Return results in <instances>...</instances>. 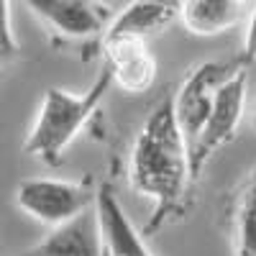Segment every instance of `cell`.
<instances>
[{
    "instance_id": "obj_2",
    "label": "cell",
    "mask_w": 256,
    "mask_h": 256,
    "mask_svg": "<svg viewBox=\"0 0 256 256\" xmlns=\"http://www.w3.org/2000/svg\"><path fill=\"white\" fill-rule=\"evenodd\" d=\"M110 84H113L110 72L102 67L95 82L80 95L70 90H59V88L46 90L38 118L24 144L26 154L44 162L46 166H59L67 146L77 138V134L98 113L105 92L110 90Z\"/></svg>"
},
{
    "instance_id": "obj_15",
    "label": "cell",
    "mask_w": 256,
    "mask_h": 256,
    "mask_svg": "<svg viewBox=\"0 0 256 256\" xmlns=\"http://www.w3.org/2000/svg\"><path fill=\"white\" fill-rule=\"evenodd\" d=\"M254 128H256V110H254Z\"/></svg>"
},
{
    "instance_id": "obj_4",
    "label": "cell",
    "mask_w": 256,
    "mask_h": 256,
    "mask_svg": "<svg viewBox=\"0 0 256 256\" xmlns=\"http://www.w3.org/2000/svg\"><path fill=\"white\" fill-rule=\"evenodd\" d=\"M244 100H246V72L233 74L216 90L212 108L200 128V134L187 148V164H190V180L195 184L202 174V169L212 159V154L220 146L236 138V131L244 118Z\"/></svg>"
},
{
    "instance_id": "obj_3",
    "label": "cell",
    "mask_w": 256,
    "mask_h": 256,
    "mask_svg": "<svg viewBox=\"0 0 256 256\" xmlns=\"http://www.w3.org/2000/svg\"><path fill=\"white\" fill-rule=\"evenodd\" d=\"M95 198L98 187L90 174L74 182L54 177H31L24 180L16 190V202L20 205V210H26L34 220L54 228L92 208Z\"/></svg>"
},
{
    "instance_id": "obj_14",
    "label": "cell",
    "mask_w": 256,
    "mask_h": 256,
    "mask_svg": "<svg viewBox=\"0 0 256 256\" xmlns=\"http://www.w3.org/2000/svg\"><path fill=\"white\" fill-rule=\"evenodd\" d=\"M241 64H244V70L248 67V64L256 62V3L251 8V18H248V31H246V41H244V52L236 56Z\"/></svg>"
},
{
    "instance_id": "obj_9",
    "label": "cell",
    "mask_w": 256,
    "mask_h": 256,
    "mask_svg": "<svg viewBox=\"0 0 256 256\" xmlns=\"http://www.w3.org/2000/svg\"><path fill=\"white\" fill-rule=\"evenodd\" d=\"M180 16V3L174 0H136L128 3L102 34V41H144L164 31Z\"/></svg>"
},
{
    "instance_id": "obj_8",
    "label": "cell",
    "mask_w": 256,
    "mask_h": 256,
    "mask_svg": "<svg viewBox=\"0 0 256 256\" xmlns=\"http://www.w3.org/2000/svg\"><path fill=\"white\" fill-rule=\"evenodd\" d=\"M110 82L126 92H144L156 80V59L144 41H100Z\"/></svg>"
},
{
    "instance_id": "obj_1",
    "label": "cell",
    "mask_w": 256,
    "mask_h": 256,
    "mask_svg": "<svg viewBox=\"0 0 256 256\" xmlns=\"http://www.w3.org/2000/svg\"><path fill=\"white\" fill-rule=\"evenodd\" d=\"M128 177L138 195L154 200V212L141 233L144 238H152L187 212L192 180L184 138L172 110V92H166L144 120L131 148Z\"/></svg>"
},
{
    "instance_id": "obj_11",
    "label": "cell",
    "mask_w": 256,
    "mask_h": 256,
    "mask_svg": "<svg viewBox=\"0 0 256 256\" xmlns=\"http://www.w3.org/2000/svg\"><path fill=\"white\" fill-rule=\"evenodd\" d=\"M228 230L233 256H256V164L230 195Z\"/></svg>"
},
{
    "instance_id": "obj_7",
    "label": "cell",
    "mask_w": 256,
    "mask_h": 256,
    "mask_svg": "<svg viewBox=\"0 0 256 256\" xmlns=\"http://www.w3.org/2000/svg\"><path fill=\"white\" fill-rule=\"evenodd\" d=\"M105 241L95 205L80 212L77 218L52 228L46 238L31 246L24 256H102Z\"/></svg>"
},
{
    "instance_id": "obj_16",
    "label": "cell",
    "mask_w": 256,
    "mask_h": 256,
    "mask_svg": "<svg viewBox=\"0 0 256 256\" xmlns=\"http://www.w3.org/2000/svg\"><path fill=\"white\" fill-rule=\"evenodd\" d=\"M102 256H110V254H108V248H105V254H102Z\"/></svg>"
},
{
    "instance_id": "obj_6",
    "label": "cell",
    "mask_w": 256,
    "mask_h": 256,
    "mask_svg": "<svg viewBox=\"0 0 256 256\" xmlns=\"http://www.w3.org/2000/svg\"><path fill=\"white\" fill-rule=\"evenodd\" d=\"M34 16L46 24L52 38L62 46L82 44L100 46L108 28V6L88 0H31L26 3Z\"/></svg>"
},
{
    "instance_id": "obj_12",
    "label": "cell",
    "mask_w": 256,
    "mask_h": 256,
    "mask_svg": "<svg viewBox=\"0 0 256 256\" xmlns=\"http://www.w3.org/2000/svg\"><path fill=\"white\" fill-rule=\"evenodd\" d=\"M246 16V3L238 0H187L180 3V18L190 34L216 36L233 28Z\"/></svg>"
},
{
    "instance_id": "obj_13",
    "label": "cell",
    "mask_w": 256,
    "mask_h": 256,
    "mask_svg": "<svg viewBox=\"0 0 256 256\" xmlns=\"http://www.w3.org/2000/svg\"><path fill=\"white\" fill-rule=\"evenodd\" d=\"M18 56V41L10 28V3L0 0V64Z\"/></svg>"
},
{
    "instance_id": "obj_10",
    "label": "cell",
    "mask_w": 256,
    "mask_h": 256,
    "mask_svg": "<svg viewBox=\"0 0 256 256\" xmlns=\"http://www.w3.org/2000/svg\"><path fill=\"white\" fill-rule=\"evenodd\" d=\"M95 212L100 220L105 248H108L110 256H152V251L146 246V238L141 236V230L134 228L120 200L116 198V192L108 184L98 187Z\"/></svg>"
},
{
    "instance_id": "obj_5",
    "label": "cell",
    "mask_w": 256,
    "mask_h": 256,
    "mask_svg": "<svg viewBox=\"0 0 256 256\" xmlns=\"http://www.w3.org/2000/svg\"><path fill=\"white\" fill-rule=\"evenodd\" d=\"M238 72H246L238 59L202 62L200 67L190 72V77L182 82V88L172 92V110H174L177 128L184 138V148H190V144L200 134V128L212 108L216 90Z\"/></svg>"
}]
</instances>
